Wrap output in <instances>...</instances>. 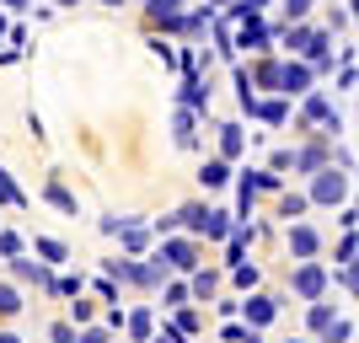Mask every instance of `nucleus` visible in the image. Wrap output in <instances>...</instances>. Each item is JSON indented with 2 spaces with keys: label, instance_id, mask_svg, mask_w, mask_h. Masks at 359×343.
Listing matches in <instances>:
<instances>
[{
  "label": "nucleus",
  "instance_id": "nucleus-43",
  "mask_svg": "<svg viewBox=\"0 0 359 343\" xmlns=\"http://www.w3.org/2000/svg\"><path fill=\"white\" fill-rule=\"evenodd\" d=\"M6 6H11V11H22V6H27V0H6Z\"/></svg>",
  "mask_w": 359,
  "mask_h": 343
},
{
  "label": "nucleus",
  "instance_id": "nucleus-32",
  "mask_svg": "<svg viewBox=\"0 0 359 343\" xmlns=\"http://www.w3.org/2000/svg\"><path fill=\"white\" fill-rule=\"evenodd\" d=\"M150 54H156V60H166V70H177V48L166 43V38H150Z\"/></svg>",
  "mask_w": 359,
  "mask_h": 343
},
{
  "label": "nucleus",
  "instance_id": "nucleus-35",
  "mask_svg": "<svg viewBox=\"0 0 359 343\" xmlns=\"http://www.w3.org/2000/svg\"><path fill=\"white\" fill-rule=\"evenodd\" d=\"M48 343H75V322H54V328H48Z\"/></svg>",
  "mask_w": 359,
  "mask_h": 343
},
{
  "label": "nucleus",
  "instance_id": "nucleus-45",
  "mask_svg": "<svg viewBox=\"0 0 359 343\" xmlns=\"http://www.w3.org/2000/svg\"><path fill=\"white\" fill-rule=\"evenodd\" d=\"M54 6H81V0H54Z\"/></svg>",
  "mask_w": 359,
  "mask_h": 343
},
{
  "label": "nucleus",
  "instance_id": "nucleus-44",
  "mask_svg": "<svg viewBox=\"0 0 359 343\" xmlns=\"http://www.w3.org/2000/svg\"><path fill=\"white\" fill-rule=\"evenodd\" d=\"M204 6H210V11H220V6H225V0H204Z\"/></svg>",
  "mask_w": 359,
  "mask_h": 343
},
{
  "label": "nucleus",
  "instance_id": "nucleus-24",
  "mask_svg": "<svg viewBox=\"0 0 359 343\" xmlns=\"http://www.w3.org/2000/svg\"><path fill=\"white\" fill-rule=\"evenodd\" d=\"M182 11V0H145V16H150V27H161L166 16H177Z\"/></svg>",
  "mask_w": 359,
  "mask_h": 343
},
{
  "label": "nucleus",
  "instance_id": "nucleus-36",
  "mask_svg": "<svg viewBox=\"0 0 359 343\" xmlns=\"http://www.w3.org/2000/svg\"><path fill=\"white\" fill-rule=\"evenodd\" d=\"M0 204H22V194H16V182L6 177V166H0Z\"/></svg>",
  "mask_w": 359,
  "mask_h": 343
},
{
  "label": "nucleus",
  "instance_id": "nucleus-46",
  "mask_svg": "<svg viewBox=\"0 0 359 343\" xmlns=\"http://www.w3.org/2000/svg\"><path fill=\"white\" fill-rule=\"evenodd\" d=\"M0 38H6V16H0Z\"/></svg>",
  "mask_w": 359,
  "mask_h": 343
},
{
  "label": "nucleus",
  "instance_id": "nucleus-41",
  "mask_svg": "<svg viewBox=\"0 0 359 343\" xmlns=\"http://www.w3.org/2000/svg\"><path fill=\"white\" fill-rule=\"evenodd\" d=\"M97 295H102V300H118V279H97Z\"/></svg>",
  "mask_w": 359,
  "mask_h": 343
},
{
  "label": "nucleus",
  "instance_id": "nucleus-39",
  "mask_svg": "<svg viewBox=\"0 0 359 343\" xmlns=\"http://www.w3.org/2000/svg\"><path fill=\"white\" fill-rule=\"evenodd\" d=\"M348 22H354V11H348V6H338V11H332V32H348Z\"/></svg>",
  "mask_w": 359,
  "mask_h": 343
},
{
  "label": "nucleus",
  "instance_id": "nucleus-15",
  "mask_svg": "<svg viewBox=\"0 0 359 343\" xmlns=\"http://www.w3.org/2000/svg\"><path fill=\"white\" fill-rule=\"evenodd\" d=\"M172 129H177V145H182V150H194V145H198V119H194V107H177Z\"/></svg>",
  "mask_w": 359,
  "mask_h": 343
},
{
  "label": "nucleus",
  "instance_id": "nucleus-9",
  "mask_svg": "<svg viewBox=\"0 0 359 343\" xmlns=\"http://www.w3.org/2000/svg\"><path fill=\"white\" fill-rule=\"evenodd\" d=\"M43 199H48V204H54V209H60V215H70V220H81V204H75V194H70V188H65L60 177H48Z\"/></svg>",
  "mask_w": 359,
  "mask_h": 343
},
{
  "label": "nucleus",
  "instance_id": "nucleus-25",
  "mask_svg": "<svg viewBox=\"0 0 359 343\" xmlns=\"http://www.w3.org/2000/svg\"><path fill=\"white\" fill-rule=\"evenodd\" d=\"M247 182H252L257 194H279V188H285V177H279V172H247Z\"/></svg>",
  "mask_w": 359,
  "mask_h": 343
},
{
  "label": "nucleus",
  "instance_id": "nucleus-21",
  "mask_svg": "<svg viewBox=\"0 0 359 343\" xmlns=\"http://www.w3.org/2000/svg\"><path fill=\"white\" fill-rule=\"evenodd\" d=\"M188 300H194V295H188V284H182V279H172V284L161 279V306H166V311H177V306H188Z\"/></svg>",
  "mask_w": 359,
  "mask_h": 343
},
{
  "label": "nucleus",
  "instance_id": "nucleus-1",
  "mask_svg": "<svg viewBox=\"0 0 359 343\" xmlns=\"http://www.w3.org/2000/svg\"><path fill=\"white\" fill-rule=\"evenodd\" d=\"M306 204H322V209L348 204V172H338V161H327L322 172H311V194H306Z\"/></svg>",
  "mask_w": 359,
  "mask_h": 343
},
{
  "label": "nucleus",
  "instance_id": "nucleus-23",
  "mask_svg": "<svg viewBox=\"0 0 359 343\" xmlns=\"http://www.w3.org/2000/svg\"><path fill=\"white\" fill-rule=\"evenodd\" d=\"M220 338H225V343H263V332H257V328H247V322H225V328H220Z\"/></svg>",
  "mask_w": 359,
  "mask_h": 343
},
{
  "label": "nucleus",
  "instance_id": "nucleus-14",
  "mask_svg": "<svg viewBox=\"0 0 359 343\" xmlns=\"http://www.w3.org/2000/svg\"><path fill=\"white\" fill-rule=\"evenodd\" d=\"M32 247H38V263H48V269H60V263H70V247H65L60 236H38Z\"/></svg>",
  "mask_w": 359,
  "mask_h": 343
},
{
  "label": "nucleus",
  "instance_id": "nucleus-42",
  "mask_svg": "<svg viewBox=\"0 0 359 343\" xmlns=\"http://www.w3.org/2000/svg\"><path fill=\"white\" fill-rule=\"evenodd\" d=\"M0 343H22V338H16V332H11V328H0Z\"/></svg>",
  "mask_w": 359,
  "mask_h": 343
},
{
  "label": "nucleus",
  "instance_id": "nucleus-2",
  "mask_svg": "<svg viewBox=\"0 0 359 343\" xmlns=\"http://www.w3.org/2000/svg\"><path fill=\"white\" fill-rule=\"evenodd\" d=\"M156 269H177V274H194L198 269V236H172V241H161V253L150 257Z\"/></svg>",
  "mask_w": 359,
  "mask_h": 343
},
{
  "label": "nucleus",
  "instance_id": "nucleus-3",
  "mask_svg": "<svg viewBox=\"0 0 359 343\" xmlns=\"http://www.w3.org/2000/svg\"><path fill=\"white\" fill-rule=\"evenodd\" d=\"M332 156H338V150H332V140H322V135H316V140H306V145H295V150H290V166H295L300 177H311V172H322V166H327Z\"/></svg>",
  "mask_w": 359,
  "mask_h": 343
},
{
  "label": "nucleus",
  "instance_id": "nucleus-20",
  "mask_svg": "<svg viewBox=\"0 0 359 343\" xmlns=\"http://www.w3.org/2000/svg\"><path fill=\"white\" fill-rule=\"evenodd\" d=\"M231 225H236V220H231V209H210V220H204V236H210V241H225V236H231Z\"/></svg>",
  "mask_w": 359,
  "mask_h": 343
},
{
  "label": "nucleus",
  "instance_id": "nucleus-34",
  "mask_svg": "<svg viewBox=\"0 0 359 343\" xmlns=\"http://www.w3.org/2000/svg\"><path fill=\"white\" fill-rule=\"evenodd\" d=\"M327 284H338V290H348V295H354V263H338V274H332Z\"/></svg>",
  "mask_w": 359,
  "mask_h": 343
},
{
  "label": "nucleus",
  "instance_id": "nucleus-22",
  "mask_svg": "<svg viewBox=\"0 0 359 343\" xmlns=\"http://www.w3.org/2000/svg\"><path fill=\"white\" fill-rule=\"evenodd\" d=\"M123 328H129V338H135V343H145L150 332H156V322H150V311H129V316H123Z\"/></svg>",
  "mask_w": 359,
  "mask_h": 343
},
{
  "label": "nucleus",
  "instance_id": "nucleus-4",
  "mask_svg": "<svg viewBox=\"0 0 359 343\" xmlns=\"http://www.w3.org/2000/svg\"><path fill=\"white\" fill-rule=\"evenodd\" d=\"M290 290H295L300 300H322L327 295V269H322V263H295V269H290Z\"/></svg>",
  "mask_w": 359,
  "mask_h": 343
},
{
  "label": "nucleus",
  "instance_id": "nucleus-16",
  "mask_svg": "<svg viewBox=\"0 0 359 343\" xmlns=\"http://www.w3.org/2000/svg\"><path fill=\"white\" fill-rule=\"evenodd\" d=\"M241 150H247V135H241V123H220V161H236Z\"/></svg>",
  "mask_w": 359,
  "mask_h": 343
},
{
  "label": "nucleus",
  "instance_id": "nucleus-7",
  "mask_svg": "<svg viewBox=\"0 0 359 343\" xmlns=\"http://www.w3.org/2000/svg\"><path fill=\"white\" fill-rule=\"evenodd\" d=\"M236 311L247 316V328H257V332H263V328H273V316H279V300H273V295H247V300L236 306Z\"/></svg>",
  "mask_w": 359,
  "mask_h": 343
},
{
  "label": "nucleus",
  "instance_id": "nucleus-40",
  "mask_svg": "<svg viewBox=\"0 0 359 343\" xmlns=\"http://www.w3.org/2000/svg\"><path fill=\"white\" fill-rule=\"evenodd\" d=\"M338 225H344V231H354V225H359V209L344 204V209H338Z\"/></svg>",
  "mask_w": 359,
  "mask_h": 343
},
{
  "label": "nucleus",
  "instance_id": "nucleus-38",
  "mask_svg": "<svg viewBox=\"0 0 359 343\" xmlns=\"http://www.w3.org/2000/svg\"><path fill=\"white\" fill-rule=\"evenodd\" d=\"M285 11L295 16V22H306V16H311V0H285Z\"/></svg>",
  "mask_w": 359,
  "mask_h": 343
},
{
  "label": "nucleus",
  "instance_id": "nucleus-10",
  "mask_svg": "<svg viewBox=\"0 0 359 343\" xmlns=\"http://www.w3.org/2000/svg\"><path fill=\"white\" fill-rule=\"evenodd\" d=\"M306 306H311V311H306V328H311V332H327L332 322H338V306H332L327 295H322V300H306Z\"/></svg>",
  "mask_w": 359,
  "mask_h": 343
},
{
  "label": "nucleus",
  "instance_id": "nucleus-28",
  "mask_svg": "<svg viewBox=\"0 0 359 343\" xmlns=\"http://www.w3.org/2000/svg\"><path fill=\"white\" fill-rule=\"evenodd\" d=\"M231 279H236L241 290H257V263H247V257H241V263H231Z\"/></svg>",
  "mask_w": 359,
  "mask_h": 343
},
{
  "label": "nucleus",
  "instance_id": "nucleus-19",
  "mask_svg": "<svg viewBox=\"0 0 359 343\" xmlns=\"http://www.w3.org/2000/svg\"><path fill=\"white\" fill-rule=\"evenodd\" d=\"M215 290H220V274H204V269H194V279H188V295H194V300H210L215 295Z\"/></svg>",
  "mask_w": 359,
  "mask_h": 343
},
{
  "label": "nucleus",
  "instance_id": "nucleus-11",
  "mask_svg": "<svg viewBox=\"0 0 359 343\" xmlns=\"http://www.w3.org/2000/svg\"><path fill=\"white\" fill-rule=\"evenodd\" d=\"M252 119L273 123V129H285V123H290V107L279 102V97H257V102H252Z\"/></svg>",
  "mask_w": 359,
  "mask_h": 343
},
{
  "label": "nucleus",
  "instance_id": "nucleus-17",
  "mask_svg": "<svg viewBox=\"0 0 359 343\" xmlns=\"http://www.w3.org/2000/svg\"><path fill=\"white\" fill-rule=\"evenodd\" d=\"M306 209H311V204H306V194H290V188H279V220H306Z\"/></svg>",
  "mask_w": 359,
  "mask_h": 343
},
{
  "label": "nucleus",
  "instance_id": "nucleus-13",
  "mask_svg": "<svg viewBox=\"0 0 359 343\" xmlns=\"http://www.w3.org/2000/svg\"><path fill=\"white\" fill-rule=\"evenodd\" d=\"M247 81H252V91H279V60H257Z\"/></svg>",
  "mask_w": 359,
  "mask_h": 343
},
{
  "label": "nucleus",
  "instance_id": "nucleus-29",
  "mask_svg": "<svg viewBox=\"0 0 359 343\" xmlns=\"http://www.w3.org/2000/svg\"><path fill=\"white\" fill-rule=\"evenodd\" d=\"M22 253H27V241L16 236V231H0V257L11 263V257H22Z\"/></svg>",
  "mask_w": 359,
  "mask_h": 343
},
{
  "label": "nucleus",
  "instance_id": "nucleus-5",
  "mask_svg": "<svg viewBox=\"0 0 359 343\" xmlns=\"http://www.w3.org/2000/svg\"><path fill=\"white\" fill-rule=\"evenodd\" d=\"M279 91H285V97H306V91H316V75H311V65H306V60H290V65H279Z\"/></svg>",
  "mask_w": 359,
  "mask_h": 343
},
{
  "label": "nucleus",
  "instance_id": "nucleus-6",
  "mask_svg": "<svg viewBox=\"0 0 359 343\" xmlns=\"http://www.w3.org/2000/svg\"><path fill=\"white\" fill-rule=\"evenodd\" d=\"M316 253H322V236H316V225L290 220V257H295V263H311Z\"/></svg>",
  "mask_w": 359,
  "mask_h": 343
},
{
  "label": "nucleus",
  "instance_id": "nucleus-8",
  "mask_svg": "<svg viewBox=\"0 0 359 343\" xmlns=\"http://www.w3.org/2000/svg\"><path fill=\"white\" fill-rule=\"evenodd\" d=\"M269 38H273V27H263L257 16H247V22H241V32H236V48H241V54H263V48H269Z\"/></svg>",
  "mask_w": 359,
  "mask_h": 343
},
{
  "label": "nucleus",
  "instance_id": "nucleus-37",
  "mask_svg": "<svg viewBox=\"0 0 359 343\" xmlns=\"http://www.w3.org/2000/svg\"><path fill=\"white\" fill-rule=\"evenodd\" d=\"M354 253H359V241H354V231H344V241H338V263H354Z\"/></svg>",
  "mask_w": 359,
  "mask_h": 343
},
{
  "label": "nucleus",
  "instance_id": "nucleus-31",
  "mask_svg": "<svg viewBox=\"0 0 359 343\" xmlns=\"http://www.w3.org/2000/svg\"><path fill=\"white\" fill-rule=\"evenodd\" d=\"M22 311V295H16V284H0V316H16Z\"/></svg>",
  "mask_w": 359,
  "mask_h": 343
},
{
  "label": "nucleus",
  "instance_id": "nucleus-12",
  "mask_svg": "<svg viewBox=\"0 0 359 343\" xmlns=\"http://www.w3.org/2000/svg\"><path fill=\"white\" fill-rule=\"evenodd\" d=\"M231 177H236V172H231V161H220V156H210V161L198 166V182H204L210 194H215V188H225Z\"/></svg>",
  "mask_w": 359,
  "mask_h": 343
},
{
  "label": "nucleus",
  "instance_id": "nucleus-26",
  "mask_svg": "<svg viewBox=\"0 0 359 343\" xmlns=\"http://www.w3.org/2000/svg\"><path fill=\"white\" fill-rule=\"evenodd\" d=\"M91 316H97V306H91V300L81 295V290H75V300H70V322H75V328H86Z\"/></svg>",
  "mask_w": 359,
  "mask_h": 343
},
{
  "label": "nucleus",
  "instance_id": "nucleus-33",
  "mask_svg": "<svg viewBox=\"0 0 359 343\" xmlns=\"http://www.w3.org/2000/svg\"><path fill=\"white\" fill-rule=\"evenodd\" d=\"M263 6H269V0H236V6H231V16H236V22H247V16H263Z\"/></svg>",
  "mask_w": 359,
  "mask_h": 343
},
{
  "label": "nucleus",
  "instance_id": "nucleus-18",
  "mask_svg": "<svg viewBox=\"0 0 359 343\" xmlns=\"http://www.w3.org/2000/svg\"><path fill=\"white\" fill-rule=\"evenodd\" d=\"M182 107L210 113V91H204V81H198V75H188V81H182Z\"/></svg>",
  "mask_w": 359,
  "mask_h": 343
},
{
  "label": "nucleus",
  "instance_id": "nucleus-30",
  "mask_svg": "<svg viewBox=\"0 0 359 343\" xmlns=\"http://www.w3.org/2000/svg\"><path fill=\"white\" fill-rule=\"evenodd\" d=\"M322 343H354V322H348V316H344V322H332V328L322 332Z\"/></svg>",
  "mask_w": 359,
  "mask_h": 343
},
{
  "label": "nucleus",
  "instance_id": "nucleus-47",
  "mask_svg": "<svg viewBox=\"0 0 359 343\" xmlns=\"http://www.w3.org/2000/svg\"><path fill=\"white\" fill-rule=\"evenodd\" d=\"M102 6H123V0H102Z\"/></svg>",
  "mask_w": 359,
  "mask_h": 343
},
{
  "label": "nucleus",
  "instance_id": "nucleus-27",
  "mask_svg": "<svg viewBox=\"0 0 359 343\" xmlns=\"http://www.w3.org/2000/svg\"><path fill=\"white\" fill-rule=\"evenodd\" d=\"M166 328H172V332H182V338H194V332H198V316L188 311V306H177V316H172Z\"/></svg>",
  "mask_w": 359,
  "mask_h": 343
}]
</instances>
